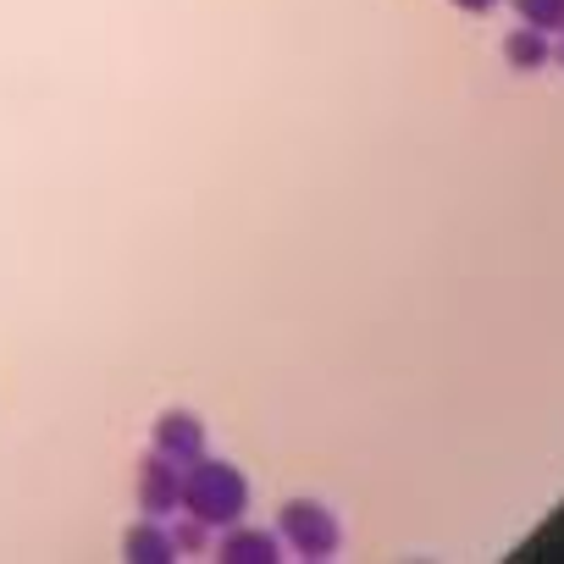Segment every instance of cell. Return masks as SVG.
Masks as SVG:
<instances>
[{"mask_svg":"<svg viewBox=\"0 0 564 564\" xmlns=\"http://www.w3.org/2000/svg\"><path fill=\"white\" fill-rule=\"evenodd\" d=\"M177 503L205 520V525H238L243 509H249V481L227 465V459H205L194 454L177 476Z\"/></svg>","mask_w":564,"mask_h":564,"instance_id":"6da1fadb","label":"cell"},{"mask_svg":"<svg viewBox=\"0 0 564 564\" xmlns=\"http://www.w3.org/2000/svg\"><path fill=\"white\" fill-rule=\"evenodd\" d=\"M282 542H294L305 558H333L338 553V520L322 503H289L282 509Z\"/></svg>","mask_w":564,"mask_h":564,"instance_id":"7a4b0ae2","label":"cell"},{"mask_svg":"<svg viewBox=\"0 0 564 564\" xmlns=\"http://www.w3.org/2000/svg\"><path fill=\"white\" fill-rule=\"evenodd\" d=\"M177 476H183V465L166 459V454H155V448L139 459V509L150 520H161V514L177 509Z\"/></svg>","mask_w":564,"mask_h":564,"instance_id":"3957f363","label":"cell"},{"mask_svg":"<svg viewBox=\"0 0 564 564\" xmlns=\"http://www.w3.org/2000/svg\"><path fill=\"white\" fill-rule=\"evenodd\" d=\"M155 454L188 465L194 454H205V426H199L188 410H166V415L155 421Z\"/></svg>","mask_w":564,"mask_h":564,"instance_id":"277c9868","label":"cell"},{"mask_svg":"<svg viewBox=\"0 0 564 564\" xmlns=\"http://www.w3.org/2000/svg\"><path fill=\"white\" fill-rule=\"evenodd\" d=\"M216 553H221L227 564H271V558H282L271 531H243V525H227V536H221Z\"/></svg>","mask_w":564,"mask_h":564,"instance_id":"5b68a950","label":"cell"},{"mask_svg":"<svg viewBox=\"0 0 564 564\" xmlns=\"http://www.w3.org/2000/svg\"><path fill=\"white\" fill-rule=\"evenodd\" d=\"M122 553H128L133 564H166V558H177L172 531H161V525H133L128 542H122Z\"/></svg>","mask_w":564,"mask_h":564,"instance_id":"8992f818","label":"cell"},{"mask_svg":"<svg viewBox=\"0 0 564 564\" xmlns=\"http://www.w3.org/2000/svg\"><path fill=\"white\" fill-rule=\"evenodd\" d=\"M503 56H509V67L514 73H536V67H547V40H542V29H514L509 40H503Z\"/></svg>","mask_w":564,"mask_h":564,"instance_id":"52a82bcc","label":"cell"},{"mask_svg":"<svg viewBox=\"0 0 564 564\" xmlns=\"http://www.w3.org/2000/svg\"><path fill=\"white\" fill-rule=\"evenodd\" d=\"M520 12L525 29H542V34H564V0H509Z\"/></svg>","mask_w":564,"mask_h":564,"instance_id":"ba28073f","label":"cell"},{"mask_svg":"<svg viewBox=\"0 0 564 564\" xmlns=\"http://www.w3.org/2000/svg\"><path fill=\"white\" fill-rule=\"evenodd\" d=\"M205 536H210V525L188 514V520H183V525L172 531V547H177V553H194V547H205Z\"/></svg>","mask_w":564,"mask_h":564,"instance_id":"9c48e42d","label":"cell"},{"mask_svg":"<svg viewBox=\"0 0 564 564\" xmlns=\"http://www.w3.org/2000/svg\"><path fill=\"white\" fill-rule=\"evenodd\" d=\"M454 7H459V12H470V18H481V12H492V7H498V0H454Z\"/></svg>","mask_w":564,"mask_h":564,"instance_id":"30bf717a","label":"cell"},{"mask_svg":"<svg viewBox=\"0 0 564 564\" xmlns=\"http://www.w3.org/2000/svg\"><path fill=\"white\" fill-rule=\"evenodd\" d=\"M558 62H564V45H558Z\"/></svg>","mask_w":564,"mask_h":564,"instance_id":"8fae6325","label":"cell"}]
</instances>
